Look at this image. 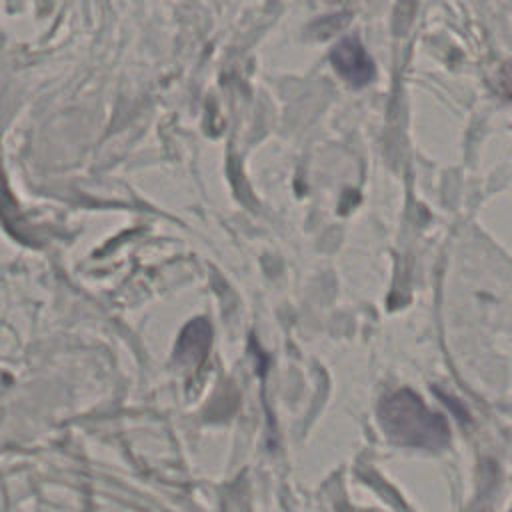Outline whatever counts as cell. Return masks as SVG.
I'll return each mask as SVG.
<instances>
[{
  "label": "cell",
  "mask_w": 512,
  "mask_h": 512,
  "mask_svg": "<svg viewBox=\"0 0 512 512\" xmlns=\"http://www.w3.org/2000/svg\"><path fill=\"white\" fill-rule=\"evenodd\" d=\"M384 430L402 444L436 448L448 440L446 422L426 410V406L410 392L402 390L388 396L380 408Z\"/></svg>",
  "instance_id": "1"
},
{
  "label": "cell",
  "mask_w": 512,
  "mask_h": 512,
  "mask_svg": "<svg viewBox=\"0 0 512 512\" xmlns=\"http://www.w3.org/2000/svg\"><path fill=\"white\" fill-rule=\"evenodd\" d=\"M332 64L352 86H364L374 78V64L356 38H344L334 46Z\"/></svg>",
  "instance_id": "2"
}]
</instances>
